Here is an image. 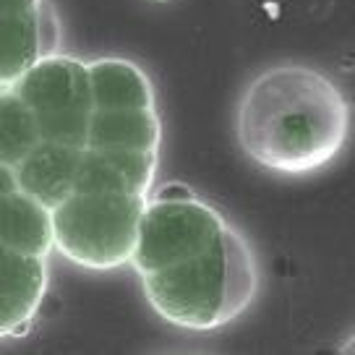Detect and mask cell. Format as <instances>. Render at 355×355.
<instances>
[{
	"label": "cell",
	"mask_w": 355,
	"mask_h": 355,
	"mask_svg": "<svg viewBox=\"0 0 355 355\" xmlns=\"http://www.w3.org/2000/svg\"><path fill=\"white\" fill-rule=\"evenodd\" d=\"M131 266L157 316L191 332L233 324L259 290L243 233L178 183L149 196Z\"/></svg>",
	"instance_id": "1"
},
{
	"label": "cell",
	"mask_w": 355,
	"mask_h": 355,
	"mask_svg": "<svg viewBox=\"0 0 355 355\" xmlns=\"http://www.w3.org/2000/svg\"><path fill=\"white\" fill-rule=\"evenodd\" d=\"M353 110L319 68L279 63L243 89L235 133L245 157L277 175H309L334 162L350 139Z\"/></svg>",
	"instance_id": "2"
},
{
	"label": "cell",
	"mask_w": 355,
	"mask_h": 355,
	"mask_svg": "<svg viewBox=\"0 0 355 355\" xmlns=\"http://www.w3.org/2000/svg\"><path fill=\"white\" fill-rule=\"evenodd\" d=\"M146 204V193L73 191L53 209L55 251L97 272L131 264Z\"/></svg>",
	"instance_id": "3"
},
{
	"label": "cell",
	"mask_w": 355,
	"mask_h": 355,
	"mask_svg": "<svg viewBox=\"0 0 355 355\" xmlns=\"http://www.w3.org/2000/svg\"><path fill=\"white\" fill-rule=\"evenodd\" d=\"M11 89L32 107L44 141L87 146L94 115L89 63L55 53L29 68Z\"/></svg>",
	"instance_id": "4"
},
{
	"label": "cell",
	"mask_w": 355,
	"mask_h": 355,
	"mask_svg": "<svg viewBox=\"0 0 355 355\" xmlns=\"http://www.w3.org/2000/svg\"><path fill=\"white\" fill-rule=\"evenodd\" d=\"M0 89L60 47V19L50 0H0Z\"/></svg>",
	"instance_id": "5"
},
{
	"label": "cell",
	"mask_w": 355,
	"mask_h": 355,
	"mask_svg": "<svg viewBox=\"0 0 355 355\" xmlns=\"http://www.w3.org/2000/svg\"><path fill=\"white\" fill-rule=\"evenodd\" d=\"M47 256L0 248V334L24 337L34 324L47 293Z\"/></svg>",
	"instance_id": "6"
},
{
	"label": "cell",
	"mask_w": 355,
	"mask_h": 355,
	"mask_svg": "<svg viewBox=\"0 0 355 355\" xmlns=\"http://www.w3.org/2000/svg\"><path fill=\"white\" fill-rule=\"evenodd\" d=\"M0 248L32 256L55 251L53 209L19 186L11 165H0Z\"/></svg>",
	"instance_id": "7"
},
{
	"label": "cell",
	"mask_w": 355,
	"mask_h": 355,
	"mask_svg": "<svg viewBox=\"0 0 355 355\" xmlns=\"http://www.w3.org/2000/svg\"><path fill=\"white\" fill-rule=\"evenodd\" d=\"M159 152L92 149L87 146L78 165L76 191H128L152 193Z\"/></svg>",
	"instance_id": "8"
},
{
	"label": "cell",
	"mask_w": 355,
	"mask_h": 355,
	"mask_svg": "<svg viewBox=\"0 0 355 355\" xmlns=\"http://www.w3.org/2000/svg\"><path fill=\"white\" fill-rule=\"evenodd\" d=\"M84 149L58 144V141L37 144L19 165H13L19 186L26 193L44 201L50 209H55L60 201H66L76 191L78 165H81Z\"/></svg>",
	"instance_id": "9"
},
{
	"label": "cell",
	"mask_w": 355,
	"mask_h": 355,
	"mask_svg": "<svg viewBox=\"0 0 355 355\" xmlns=\"http://www.w3.org/2000/svg\"><path fill=\"white\" fill-rule=\"evenodd\" d=\"M162 121L157 107H121L94 110L89 125L92 149H131V152H159Z\"/></svg>",
	"instance_id": "10"
},
{
	"label": "cell",
	"mask_w": 355,
	"mask_h": 355,
	"mask_svg": "<svg viewBox=\"0 0 355 355\" xmlns=\"http://www.w3.org/2000/svg\"><path fill=\"white\" fill-rule=\"evenodd\" d=\"M94 110L157 107L155 87L141 68L123 58H100L89 63Z\"/></svg>",
	"instance_id": "11"
},
{
	"label": "cell",
	"mask_w": 355,
	"mask_h": 355,
	"mask_svg": "<svg viewBox=\"0 0 355 355\" xmlns=\"http://www.w3.org/2000/svg\"><path fill=\"white\" fill-rule=\"evenodd\" d=\"M42 141L32 107L13 89H0V165H19Z\"/></svg>",
	"instance_id": "12"
},
{
	"label": "cell",
	"mask_w": 355,
	"mask_h": 355,
	"mask_svg": "<svg viewBox=\"0 0 355 355\" xmlns=\"http://www.w3.org/2000/svg\"><path fill=\"white\" fill-rule=\"evenodd\" d=\"M340 350H343V353H355V337H350V343H347V345H343V347H340Z\"/></svg>",
	"instance_id": "13"
}]
</instances>
